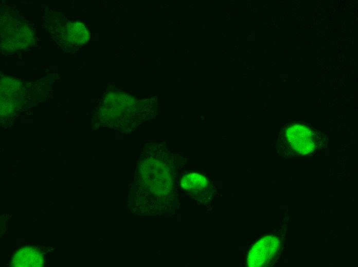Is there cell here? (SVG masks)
<instances>
[{
	"label": "cell",
	"mask_w": 358,
	"mask_h": 267,
	"mask_svg": "<svg viewBox=\"0 0 358 267\" xmlns=\"http://www.w3.org/2000/svg\"><path fill=\"white\" fill-rule=\"evenodd\" d=\"M280 246V240L274 236H267L253 246L247 256L249 266H263L269 264L276 255Z\"/></svg>",
	"instance_id": "1"
},
{
	"label": "cell",
	"mask_w": 358,
	"mask_h": 267,
	"mask_svg": "<svg viewBox=\"0 0 358 267\" xmlns=\"http://www.w3.org/2000/svg\"><path fill=\"white\" fill-rule=\"evenodd\" d=\"M12 265L16 267H41L44 265V259L37 249L25 247L20 249L14 255Z\"/></svg>",
	"instance_id": "2"
},
{
	"label": "cell",
	"mask_w": 358,
	"mask_h": 267,
	"mask_svg": "<svg viewBox=\"0 0 358 267\" xmlns=\"http://www.w3.org/2000/svg\"><path fill=\"white\" fill-rule=\"evenodd\" d=\"M185 189L200 191L205 189L207 180L204 176L198 174H191L185 176L181 182Z\"/></svg>",
	"instance_id": "3"
}]
</instances>
